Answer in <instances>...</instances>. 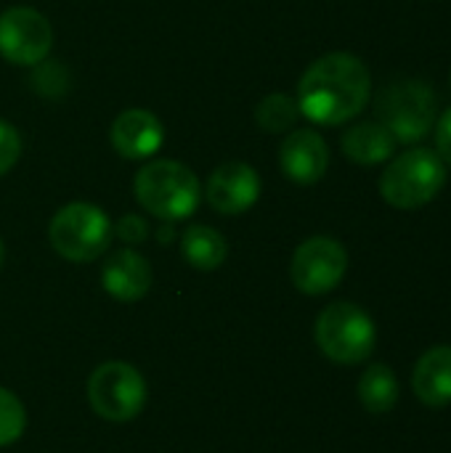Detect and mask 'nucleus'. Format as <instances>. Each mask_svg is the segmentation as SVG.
I'll use <instances>...</instances> for the list:
<instances>
[{"mask_svg":"<svg viewBox=\"0 0 451 453\" xmlns=\"http://www.w3.org/2000/svg\"><path fill=\"white\" fill-rule=\"evenodd\" d=\"M372 96L367 64L354 53H327L316 58L298 82L300 114L314 125H346L364 111Z\"/></svg>","mask_w":451,"mask_h":453,"instance_id":"f257e3e1","label":"nucleus"},{"mask_svg":"<svg viewBox=\"0 0 451 453\" xmlns=\"http://www.w3.org/2000/svg\"><path fill=\"white\" fill-rule=\"evenodd\" d=\"M138 204L159 220L175 223L189 218L202 199V186L194 170L175 159H154L136 173L133 180Z\"/></svg>","mask_w":451,"mask_h":453,"instance_id":"f03ea898","label":"nucleus"},{"mask_svg":"<svg viewBox=\"0 0 451 453\" xmlns=\"http://www.w3.org/2000/svg\"><path fill=\"white\" fill-rule=\"evenodd\" d=\"M447 183V167L431 149H409L399 154L380 178L383 199L396 210H417L439 196Z\"/></svg>","mask_w":451,"mask_h":453,"instance_id":"7ed1b4c3","label":"nucleus"},{"mask_svg":"<svg viewBox=\"0 0 451 453\" xmlns=\"http://www.w3.org/2000/svg\"><path fill=\"white\" fill-rule=\"evenodd\" d=\"M112 231L114 228L101 207L88 202H72L53 215L48 226V239L64 260L90 263L109 250Z\"/></svg>","mask_w":451,"mask_h":453,"instance_id":"20e7f679","label":"nucleus"},{"mask_svg":"<svg viewBox=\"0 0 451 453\" xmlns=\"http://www.w3.org/2000/svg\"><path fill=\"white\" fill-rule=\"evenodd\" d=\"M380 122L401 143H415L436 125V96L423 80H396L377 98Z\"/></svg>","mask_w":451,"mask_h":453,"instance_id":"39448f33","label":"nucleus"},{"mask_svg":"<svg viewBox=\"0 0 451 453\" xmlns=\"http://www.w3.org/2000/svg\"><path fill=\"white\" fill-rule=\"evenodd\" d=\"M375 324L354 303H335L316 319V342L335 364H362L375 348Z\"/></svg>","mask_w":451,"mask_h":453,"instance_id":"423d86ee","label":"nucleus"},{"mask_svg":"<svg viewBox=\"0 0 451 453\" xmlns=\"http://www.w3.org/2000/svg\"><path fill=\"white\" fill-rule=\"evenodd\" d=\"M88 401L101 419L128 422L138 417L146 403V382L130 364L109 361L90 374Z\"/></svg>","mask_w":451,"mask_h":453,"instance_id":"0eeeda50","label":"nucleus"},{"mask_svg":"<svg viewBox=\"0 0 451 453\" xmlns=\"http://www.w3.org/2000/svg\"><path fill=\"white\" fill-rule=\"evenodd\" d=\"M348 271V252L338 239L311 236L306 239L290 265L292 284L303 295H327L332 292Z\"/></svg>","mask_w":451,"mask_h":453,"instance_id":"6e6552de","label":"nucleus"},{"mask_svg":"<svg viewBox=\"0 0 451 453\" xmlns=\"http://www.w3.org/2000/svg\"><path fill=\"white\" fill-rule=\"evenodd\" d=\"M53 45L51 21L27 5L0 13V56L16 66H35L48 58Z\"/></svg>","mask_w":451,"mask_h":453,"instance_id":"1a4fd4ad","label":"nucleus"},{"mask_svg":"<svg viewBox=\"0 0 451 453\" xmlns=\"http://www.w3.org/2000/svg\"><path fill=\"white\" fill-rule=\"evenodd\" d=\"M202 194L215 212L242 215L260 196V175L247 162H223L210 173Z\"/></svg>","mask_w":451,"mask_h":453,"instance_id":"9d476101","label":"nucleus"},{"mask_svg":"<svg viewBox=\"0 0 451 453\" xmlns=\"http://www.w3.org/2000/svg\"><path fill=\"white\" fill-rule=\"evenodd\" d=\"M279 167L298 186L319 183L324 178L327 167H330L327 141L316 130H311V127L292 130L284 138L282 149H279Z\"/></svg>","mask_w":451,"mask_h":453,"instance_id":"9b49d317","label":"nucleus"},{"mask_svg":"<svg viewBox=\"0 0 451 453\" xmlns=\"http://www.w3.org/2000/svg\"><path fill=\"white\" fill-rule=\"evenodd\" d=\"M114 151L125 159H149L165 143V127L157 114L146 109H125L109 127Z\"/></svg>","mask_w":451,"mask_h":453,"instance_id":"f8f14e48","label":"nucleus"},{"mask_svg":"<svg viewBox=\"0 0 451 453\" xmlns=\"http://www.w3.org/2000/svg\"><path fill=\"white\" fill-rule=\"evenodd\" d=\"M101 284L120 303H136L152 289V265L144 255L133 250H120L109 255L101 271Z\"/></svg>","mask_w":451,"mask_h":453,"instance_id":"ddd939ff","label":"nucleus"},{"mask_svg":"<svg viewBox=\"0 0 451 453\" xmlns=\"http://www.w3.org/2000/svg\"><path fill=\"white\" fill-rule=\"evenodd\" d=\"M412 390L415 395L431 406L441 409L451 403V345L431 348L415 366L412 374Z\"/></svg>","mask_w":451,"mask_h":453,"instance_id":"4468645a","label":"nucleus"},{"mask_svg":"<svg viewBox=\"0 0 451 453\" xmlns=\"http://www.w3.org/2000/svg\"><path fill=\"white\" fill-rule=\"evenodd\" d=\"M340 146L351 162H356L362 167H375L393 157L396 138L391 135V130L383 122H359L343 133Z\"/></svg>","mask_w":451,"mask_h":453,"instance_id":"2eb2a0df","label":"nucleus"},{"mask_svg":"<svg viewBox=\"0 0 451 453\" xmlns=\"http://www.w3.org/2000/svg\"><path fill=\"white\" fill-rule=\"evenodd\" d=\"M181 250H183L186 263L194 265L197 271H215V268L223 265V260L229 255L226 239L210 226L186 228V234L181 239Z\"/></svg>","mask_w":451,"mask_h":453,"instance_id":"dca6fc26","label":"nucleus"},{"mask_svg":"<svg viewBox=\"0 0 451 453\" xmlns=\"http://www.w3.org/2000/svg\"><path fill=\"white\" fill-rule=\"evenodd\" d=\"M359 398L369 414H388L399 401V382L385 364H375L359 382Z\"/></svg>","mask_w":451,"mask_h":453,"instance_id":"f3484780","label":"nucleus"},{"mask_svg":"<svg viewBox=\"0 0 451 453\" xmlns=\"http://www.w3.org/2000/svg\"><path fill=\"white\" fill-rule=\"evenodd\" d=\"M298 117H300L298 98L287 93H271L255 109V122L266 133H287L290 127H295Z\"/></svg>","mask_w":451,"mask_h":453,"instance_id":"a211bd4d","label":"nucleus"},{"mask_svg":"<svg viewBox=\"0 0 451 453\" xmlns=\"http://www.w3.org/2000/svg\"><path fill=\"white\" fill-rule=\"evenodd\" d=\"M24 427H27V411L21 401L13 393L0 388V449L16 443Z\"/></svg>","mask_w":451,"mask_h":453,"instance_id":"6ab92c4d","label":"nucleus"},{"mask_svg":"<svg viewBox=\"0 0 451 453\" xmlns=\"http://www.w3.org/2000/svg\"><path fill=\"white\" fill-rule=\"evenodd\" d=\"M66 72L61 69L58 61H40L35 64V74H32V85L40 96H61L69 85Z\"/></svg>","mask_w":451,"mask_h":453,"instance_id":"aec40b11","label":"nucleus"},{"mask_svg":"<svg viewBox=\"0 0 451 453\" xmlns=\"http://www.w3.org/2000/svg\"><path fill=\"white\" fill-rule=\"evenodd\" d=\"M19 157H21V135L11 122L0 119V178L13 170Z\"/></svg>","mask_w":451,"mask_h":453,"instance_id":"412c9836","label":"nucleus"},{"mask_svg":"<svg viewBox=\"0 0 451 453\" xmlns=\"http://www.w3.org/2000/svg\"><path fill=\"white\" fill-rule=\"evenodd\" d=\"M117 234L125 239V242H144L146 239V234H149V228H146V223H144V218H138V215H125L120 223H117Z\"/></svg>","mask_w":451,"mask_h":453,"instance_id":"4be33fe9","label":"nucleus"},{"mask_svg":"<svg viewBox=\"0 0 451 453\" xmlns=\"http://www.w3.org/2000/svg\"><path fill=\"white\" fill-rule=\"evenodd\" d=\"M436 149H439V157L441 162L451 165V109H447L439 119V127H436Z\"/></svg>","mask_w":451,"mask_h":453,"instance_id":"5701e85b","label":"nucleus"},{"mask_svg":"<svg viewBox=\"0 0 451 453\" xmlns=\"http://www.w3.org/2000/svg\"><path fill=\"white\" fill-rule=\"evenodd\" d=\"M3 260H5V247H3V242H0V265H3Z\"/></svg>","mask_w":451,"mask_h":453,"instance_id":"b1692460","label":"nucleus"}]
</instances>
